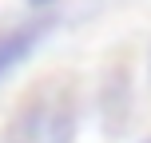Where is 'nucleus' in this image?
<instances>
[{
  "mask_svg": "<svg viewBox=\"0 0 151 143\" xmlns=\"http://www.w3.org/2000/svg\"><path fill=\"white\" fill-rule=\"evenodd\" d=\"M76 139V88L68 75H48L16 103L0 143H72Z\"/></svg>",
  "mask_w": 151,
  "mask_h": 143,
  "instance_id": "f257e3e1",
  "label": "nucleus"
},
{
  "mask_svg": "<svg viewBox=\"0 0 151 143\" xmlns=\"http://www.w3.org/2000/svg\"><path fill=\"white\" fill-rule=\"evenodd\" d=\"M40 32H44V24H28V28H12L0 36V75L12 72V64H20L24 56L32 52V44L40 40Z\"/></svg>",
  "mask_w": 151,
  "mask_h": 143,
  "instance_id": "f03ea898",
  "label": "nucleus"
},
{
  "mask_svg": "<svg viewBox=\"0 0 151 143\" xmlns=\"http://www.w3.org/2000/svg\"><path fill=\"white\" fill-rule=\"evenodd\" d=\"M36 4H44V0H36Z\"/></svg>",
  "mask_w": 151,
  "mask_h": 143,
  "instance_id": "7ed1b4c3",
  "label": "nucleus"
}]
</instances>
